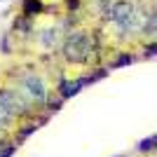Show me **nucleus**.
<instances>
[{
	"instance_id": "20e7f679",
	"label": "nucleus",
	"mask_w": 157,
	"mask_h": 157,
	"mask_svg": "<svg viewBox=\"0 0 157 157\" xmlns=\"http://www.w3.org/2000/svg\"><path fill=\"white\" fill-rule=\"evenodd\" d=\"M47 12V5L45 0H21V17L26 19H35L40 14Z\"/></svg>"
},
{
	"instance_id": "423d86ee",
	"label": "nucleus",
	"mask_w": 157,
	"mask_h": 157,
	"mask_svg": "<svg viewBox=\"0 0 157 157\" xmlns=\"http://www.w3.org/2000/svg\"><path fill=\"white\" fill-rule=\"evenodd\" d=\"M61 33H63V31H61L59 26H56V28H47V31H42V33L38 35V40L47 47V49H54V45H56V38H59Z\"/></svg>"
},
{
	"instance_id": "f8f14e48",
	"label": "nucleus",
	"mask_w": 157,
	"mask_h": 157,
	"mask_svg": "<svg viewBox=\"0 0 157 157\" xmlns=\"http://www.w3.org/2000/svg\"><path fill=\"white\" fill-rule=\"evenodd\" d=\"M143 56H157V40L145 42V47H143Z\"/></svg>"
},
{
	"instance_id": "2eb2a0df",
	"label": "nucleus",
	"mask_w": 157,
	"mask_h": 157,
	"mask_svg": "<svg viewBox=\"0 0 157 157\" xmlns=\"http://www.w3.org/2000/svg\"><path fill=\"white\" fill-rule=\"evenodd\" d=\"M120 157H122V155H120Z\"/></svg>"
},
{
	"instance_id": "6e6552de",
	"label": "nucleus",
	"mask_w": 157,
	"mask_h": 157,
	"mask_svg": "<svg viewBox=\"0 0 157 157\" xmlns=\"http://www.w3.org/2000/svg\"><path fill=\"white\" fill-rule=\"evenodd\" d=\"M134 59H136L134 54H129V52H122V54H120V56H117L115 61H110L108 71H110V68H120V66H129V63H134Z\"/></svg>"
},
{
	"instance_id": "ddd939ff",
	"label": "nucleus",
	"mask_w": 157,
	"mask_h": 157,
	"mask_svg": "<svg viewBox=\"0 0 157 157\" xmlns=\"http://www.w3.org/2000/svg\"><path fill=\"white\" fill-rule=\"evenodd\" d=\"M10 38H12V33H5L2 40H0V47H2V52L5 54H12V45H10Z\"/></svg>"
},
{
	"instance_id": "9b49d317",
	"label": "nucleus",
	"mask_w": 157,
	"mask_h": 157,
	"mask_svg": "<svg viewBox=\"0 0 157 157\" xmlns=\"http://www.w3.org/2000/svg\"><path fill=\"white\" fill-rule=\"evenodd\" d=\"M63 5H66V14H78L80 12V7H82V0H63Z\"/></svg>"
},
{
	"instance_id": "f257e3e1",
	"label": "nucleus",
	"mask_w": 157,
	"mask_h": 157,
	"mask_svg": "<svg viewBox=\"0 0 157 157\" xmlns=\"http://www.w3.org/2000/svg\"><path fill=\"white\" fill-rule=\"evenodd\" d=\"M96 52V42L92 38V31H82V28H73L66 33L63 42H61V56L68 63H89Z\"/></svg>"
},
{
	"instance_id": "0eeeda50",
	"label": "nucleus",
	"mask_w": 157,
	"mask_h": 157,
	"mask_svg": "<svg viewBox=\"0 0 157 157\" xmlns=\"http://www.w3.org/2000/svg\"><path fill=\"white\" fill-rule=\"evenodd\" d=\"M136 150H138V152H155V150H157V134L143 138V141L136 145Z\"/></svg>"
},
{
	"instance_id": "1a4fd4ad",
	"label": "nucleus",
	"mask_w": 157,
	"mask_h": 157,
	"mask_svg": "<svg viewBox=\"0 0 157 157\" xmlns=\"http://www.w3.org/2000/svg\"><path fill=\"white\" fill-rule=\"evenodd\" d=\"M17 148H19L17 141H5V143L0 145V157H12L17 152Z\"/></svg>"
},
{
	"instance_id": "39448f33",
	"label": "nucleus",
	"mask_w": 157,
	"mask_h": 157,
	"mask_svg": "<svg viewBox=\"0 0 157 157\" xmlns=\"http://www.w3.org/2000/svg\"><path fill=\"white\" fill-rule=\"evenodd\" d=\"M12 31H17V33H12L14 38H17V35H24V38H28V35H31L33 33V19H26V17H17V19H14V24H12Z\"/></svg>"
},
{
	"instance_id": "4468645a",
	"label": "nucleus",
	"mask_w": 157,
	"mask_h": 157,
	"mask_svg": "<svg viewBox=\"0 0 157 157\" xmlns=\"http://www.w3.org/2000/svg\"><path fill=\"white\" fill-rule=\"evenodd\" d=\"M155 17H157V10H155Z\"/></svg>"
},
{
	"instance_id": "7ed1b4c3",
	"label": "nucleus",
	"mask_w": 157,
	"mask_h": 157,
	"mask_svg": "<svg viewBox=\"0 0 157 157\" xmlns=\"http://www.w3.org/2000/svg\"><path fill=\"white\" fill-rule=\"evenodd\" d=\"M87 87V78L85 75H80V78H73V80H66V78H61L59 82H56V96L61 98V101H68V98H73L78 92H82Z\"/></svg>"
},
{
	"instance_id": "9d476101",
	"label": "nucleus",
	"mask_w": 157,
	"mask_h": 157,
	"mask_svg": "<svg viewBox=\"0 0 157 157\" xmlns=\"http://www.w3.org/2000/svg\"><path fill=\"white\" fill-rule=\"evenodd\" d=\"M108 75V68H94V73H87V85H92V82H98V80H103Z\"/></svg>"
},
{
	"instance_id": "f03ea898",
	"label": "nucleus",
	"mask_w": 157,
	"mask_h": 157,
	"mask_svg": "<svg viewBox=\"0 0 157 157\" xmlns=\"http://www.w3.org/2000/svg\"><path fill=\"white\" fill-rule=\"evenodd\" d=\"M14 71L17 73H12V80L17 82V87H19L17 92L26 98L35 110L42 108V105L47 103V98H49V89H47L45 80L40 78L35 71H24V68H14Z\"/></svg>"
}]
</instances>
